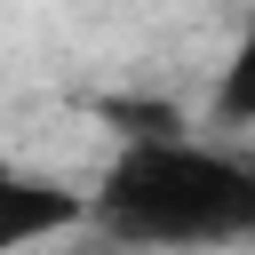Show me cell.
<instances>
[{"label":"cell","instance_id":"cell-3","mask_svg":"<svg viewBox=\"0 0 255 255\" xmlns=\"http://www.w3.org/2000/svg\"><path fill=\"white\" fill-rule=\"evenodd\" d=\"M215 128H255V16L239 24V40H231V56H223V72H215Z\"/></svg>","mask_w":255,"mask_h":255},{"label":"cell","instance_id":"cell-1","mask_svg":"<svg viewBox=\"0 0 255 255\" xmlns=\"http://www.w3.org/2000/svg\"><path fill=\"white\" fill-rule=\"evenodd\" d=\"M88 199V223L112 247H239L255 239V151L207 143L191 128L120 135Z\"/></svg>","mask_w":255,"mask_h":255},{"label":"cell","instance_id":"cell-2","mask_svg":"<svg viewBox=\"0 0 255 255\" xmlns=\"http://www.w3.org/2000/svg\"><path fill=\"white\" fill-rule=\"evenodd\" d=\"M88 207H96V199H72L64 183L8 175V183H0V255L32 247V239H48V231H72V223H88Z\"/></svg>","mask_w":255,"mask_h":255}]
</instances>
